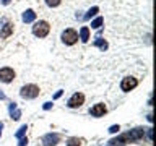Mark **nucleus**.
Masks as SVG:
<instances>
[{"label":"nucleus","instance_id":"ddd939ff","mask_svg":"<svg viewBox=\"0 0 156 146\" xmlns=\"http://www.w3.org/2000/svg\"><path fill=\"white\" fill-rule=\"evenodd\" d=\"M94 46H96V47H99L102 52L107 50V47H109V46H107V42H106L101 36H96V39H94Z\"/></svg>","mask_w":156,"mask_h":146},{"label":"nucleus","instance_id":"6ab92c4d","mask_svg":"<svg viewBox=\"0 0 156 146\" xmlns=\"http://www.w3.org/2000/svg\"><path fill=\"white\" fill-rule=\"evenodd\" d=\"M26 130H28V125H21V127L18 128V131H16V135H15V136H16L18 140H20V138H23V136L26 135Z\"/></svg>","mask_w":156,"mask_h":146},{"label":"nucleus","instance_id":"aec40b11","mask_svg":"<svg viewBox=\"0 0 156 146\" xmlns=\"http://www.w3.org/2000/svg\"><path fill=\"white\" fill-rule=\"evenodd\" d=\"M60 2H62V0H46V5H47V7H51V8H54V7H58Z\"/></svg>","mask_w":156,"mask_h":146},{"label":"nucleus","instance_id":"20e7f679","mask_svg":"<svg viewBox=\"0 0 156 146\" xmlns=\"http://www.w3.org/2000/svg\"><path fill=\"white\" fill-rule=\"evenodd\" d=\"M62 41H63V44H67V46H73V44L78 41V33L73 28L65 29V31L62 33Z\"/></svg>","mask_w":156,"mask_h":146},{"label":"nucleus","instance_id":"2eb2a0df","mask_svg":"<svg viewBox=\"0 0 156 146\" xmlns=\"http://www.w3.org/2000/svg\"><path fill=\"white\" fill-rule=\"evenodd\" d=\"M127 143H125V140L122 138V135L120 136H117V138H112L111 141H109V146H125Z\"/></svg>","mask_w":156,"mask_h":146},{"label":"nucleus","instance_id":"4be33fe9","mask_svg":"<svg viewBox=\"0 0 156 146\" xmlns=\"http://www.w3.org/2000/svg\"><path fill=\"white\" fill-rule=\"evenodd\" d=\"M26 144H28V138H24V136H23V138H20L18 146H26Z\"/></svg>","mask_w":156,"mask_h":146},{"label":"nucleus","instance_id":"412c9836","mask_svg":"<svg viewBox=\"0 0 156 146\" xmlns=\"http://www.w3.org/2000/svg\"><path fill=\"white\" fill-rule=\"evenodd\" d=\"M119 130H120L119 125H112L111 128H109V133H119Z\"/></svg>","mask_w":156,"mask_h":146},{"label":"nucleus","instance_id":"bb28decb","mask_svg":"<svg viewBox=\"0 0 156 146\" xmlns=\"http://www.w3.org/2000/svg\"><path fill=\"white\" fill-rule=\"evenodd\" d=\"M10 2H12V0H2V3H3V5H8Z\"/></svg>","mask_w":156,"mask_h":146},{"label":"nucleus","instance_id":"a878e982","mask_svg":"<svg viewBox=\"0 0 156 146\" xmlns=\"http://www.w3.org/2000/svg\"><path fill=\"white\" fill-rule=\"evenodd\" d=\"M0 99H7V96H5V92H2V89H0Z\"/></svg>","mask_w":156,"mask_h":146},{"label":"nucleus","instance_id":"f3484780","mask_svg":"<svg viewBox=\"0 0 156 146\" xmlns=\"http://www.w3.org/2000/svg\"><path fill=\"white\" fill-rule=\"evenodd\" d=\"M98 12H99V8H98V7H93V8H90V10H88V13L85 15V16H83V19H91V18L94 16V15H96Z\"/></svg>","mask_w":156,"mask_h":146},{"label":"nucleus","instance_id":"0eeeda50","mask_svg":"<svg viewBox=\"0 0 156 146\" xmlns=\"http://www.w3.org/2000/svg\"><path fill=\"white\" fill-rule=\"evenodd\" d=\"M83 102H85V94L83 92H75L70 99H68V107L70 109H76V107H80V106H83Z\"/></svg>","mask_w":156,"mask_h":146},{"label":"nucleus","instance_id":"dca6fc26","mask_svg":"<svg viewBox=\"0 0 156 146\" xmlns=\"http://www.w3.org/2000/svg\"><path fill=\"white\" fill-rule=\"evenodd\" d=\"M102 23H104L102 16H98L96 19H93V21H91V28H93V29H99V28L102 26Z\"/></svg>","mask_w":156,"mask_h":146},{"label":"nucleus","instance_id":"cd10ccee","mask_svg":"<svg viewBox=\"0 0 156 146\" xmlns=\"http://www.w3.org/2000/svg\"><path fill=\"white\" fill-rule=\"evenodd\" d=\"M2 128H3V123L0 122V136H2Z\"/></svg>","mask_w":156,"mask_h":146},{"label":"nucleus","instance_id":"1a4fd4ad","mask_svg":"<svg viewBox=\"0 0 156 146\" xmlns=\"http://www.w3.org/2000/svg\"><path fill=\"white\" fill-rule=\"evenodd\" d=\"M106 112H107V107H106L104 104H101V102H99V104H94V106L91 107L90 114H91L93 117H102V115L106 114Z\"/></svg>","mask_w":156,"mask_h":146},{"label":"nucleus","instance_id":"6e6552de","mask_svg":"<svg viewBox=\"0 0 156 146\" xmlns=\"http://www.w3.org/2000/svg\"><path fill=\"white\" fill-rule=\"evenodd\" d=\"M60 141V135L58 133H47L42 136V144L44 146H55Z\"/></svg>","mask_w":156,"mask_h":146},{"label":"nucleus","instance_id":"f257e3e1","mask_svg":"<svg viewBox=\"0 0 156 146\" xmlns=\"http://www.w3.org/2000/svg\"><path fill=\"white\" fill-rule=\"evenodd\" d=\"M49 31H51V26H49V23L44 21V19L34 23V26H33V34L36 37H46L49 34Z\"/></svg>","mask_w":156,"mask_h":146},{"label":"nucleus","instance_id":"5701e85b","mask_svg":"<svg viewBox=\"0 0 156 146\" xmlns=\"http://www.w3.org/2000/svg\"><path fill=\"white\" fill-rule=\"evenodd\" d=\"M52 107V102H44V106H42V109L44 110H49Z\"/></svg>","mask_w":156,"mask_h":146},{"label":"nucleus","instance_id":"f03ea898","mask_svg":"<svg viewBox=\"0 0 156 146\" xmlns=\"http://www.w3.org/2000/svg\"><path fill=\"white\" fill-rule=\"evenodd\" d=\"M20 96L23 99H34V97L39 96V86L36 85H24L21 89H20Z\"/></svg>","mask_w":156,"mask_h":146},{"label":"nucleus","instance_id":"9d476101","mask_svg":"<svg viewBox=\"0 0 156 146\" xmlns=\"http://www.w3.org/2000/svg\"><path fill=\"white\" fill-rule=\"evenodd\" d=\"M8 112H10V117H12L13 120H20V119H21V110L18 109L16 102H10V106H8Z\"/></svg>","mask_w":156,"mask_h":146},{"label":"nucleus","instance_id":"a211bd4d","mask_svg":"<svg viewBox=\"0 0 156 146\" xmlns=\"http://www.w3.org/2000/svg\"><path fill=\"white\" fill-rule=\"evenodd\" d=\"M83 143V140L80 138H68L67 140V146H81Z\"/></svg>","mask_w":156,"mask_h":146},{"label":"nucleus","instance_id":"9b49d317","mask_svg":"<svg viewBox=\"0 0 156 146\" xmlns=\"http://www.w3.org/2000/svg\"><path fill=\"white\" fill-rule=\"evenodd\" d=\"M12 34H13V24H12V23H7V24L2 28V31H0V37H2V39H7L8 36H12Z\"/></svg>","mask_w":156,"mask_h":146},{"label":"nucleus","instance_id":"423d86ee","mask_svg":"<svg viewBox=\"0 0 156 146\" xmlns=\"http://www.w3.org/2000/svg\"><path fill=\"white\" fill-rule=\"evenodd\" d=\"M15 80V70L10 67L0 68V81L2 83H12Z\"/></svg>","mask_w":156,"mask_h":146},{"label":"nucleus","instance_id":"b1692460","mask_svg":"<svg viewBox=\"0 0 156 146\" xmlns=\"http://www.w3.org/2000/svg\"><path fill=\"white\" fill-rule=\"evenodd\" d=\"M62 94H63V91H62V89H60V91H57L55 94H54V99H58V97H60Z\"/></svg>","mask_w":156,"mask_h":146},{"label":"nucleus","instance_id":"393cba45","mask_svg":"<svg viewBox=\"0 0 156 146\" xmlns=\"http://www.w3.org/2000/svg\"><path fill=\"white\" fill-rule=\"evenodd\" d=\"M151 136H153V130L148 128V140H150V141H151Z\"/></svg>","mask_w":156,"mask_h":146},{"label":"nucleus","instance_id":"7ed1b4c3","mask_svg":"<svg viewBox=\"0 0 156 146\" xmlns=\"http://www.w3.org/2000/svg\"><path fill=\"white\" fill-rule=\"evenodd\" d=\"M143 135H145L143 128H133V130H130V131L122 135V138L125 140V143H133V141H138L143 138Z\"/></svg>","mask_w":156,"mask_h":146},{"label":"nucleus","instance_id":"4468645a","mask_svg":"<svg viewBox=\"0 0 156 146\" xmlns=\"http://www.w3.org/2000/svg\"><path fill=\"white\" fill-rule=\"evenodd\" d=\"M80 39L83 42H88L90 41V28L88 26H83L81 29H80Z\"/></svg>","mask_w":156,"mask_h":146},{"label":"nucleus","instance_id":"39448f33","mask_svg":"<svg viewBox=\"0 0 156 146\" xmlns=\"http://www.w3.org/2000/svg\"><path fill=\"white\" fill-rule=\"evenodd\" d=\"M136 86H138V80H136V78H133V76H127V78H124V80H122V83H120V89L125 91V92L135 89Z\"/></svg>","mask_w":156,"mask_h":146},{"label":"nucleus","instance_id":"f8f14e48","mask_svg":"<svg viewBox=\"0 0 156 146\" xmlns=\"http://www.w3.org/2000/svg\"><path fill=\"white\" fill-rule=\"evenodd\" d=\"M21 19H23L24 23H33L34 19H36V13H34L33 10H26V12H23Z\"/></svg>","mask_w":156,"mask_h":146}]
</instances>
